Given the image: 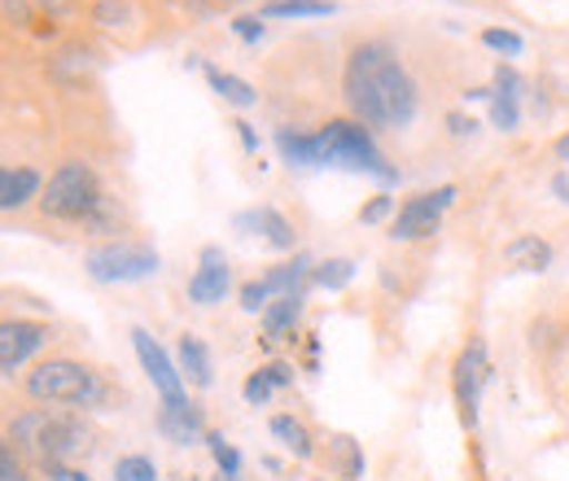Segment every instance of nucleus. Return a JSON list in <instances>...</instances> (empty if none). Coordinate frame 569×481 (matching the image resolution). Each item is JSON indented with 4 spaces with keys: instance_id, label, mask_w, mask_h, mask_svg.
I'll return each instance as SVG.
<instances>
[{
    "instance_id": "obj_1",
    "label": "nucleus",
    "mask_w": 569,
    "mask_h": 481,
    "mask_svg": "<svg viewBox=\"0 0 569 481\" xmlns=\"http://www.w3.org/2000/svg\"><path fill=\"white\" fill-rule=\"evenodd\" d=\"M347 101L372 128H403L417 114V83L386 44H363L347 62Z\"/></svg>"
},
{
    "instance_id": "obj_2",
    "label": "nucleus",
    "mask_w": 569,
    "mask_h": 481,
    "mask_svg": "<svg viewBox=\"0 0 569 481\" xmlns=\"http://www.w3.org/2000/svg\"><path fill=\"white\" fill-rule=\"evenodd\" d=\"M13 442L27 451V455H36L44 469H58V464H67L71 455H79L83 447H88V429L71 420V415H58V412H22L13 420Z\"/></svg>"
},
{
    "instance_id": "obj_3",
    "label": "nucleus",
    "mask_w": 569,
    "mask_h": 481,
    "mask_svg": "<svg viewBox=\"0 0 569 481\" xmlns=\"http://www.w3.org/2000/svg\"><path fill=\"white\" fill-rule=\"evenodd\" d=\"M27 394L40 403H62V408H101L106 403V381L74 359H44L27 377Z\"/></svg>"
},
{
    "instance_id": "obj_4",
    "label": "nucleus",
    "mask_w": 569,
    "mask_h": 481,
    "mask_svg": "<svg viewBox=\"0 0 569 481\" xmlns=\"http://www.w3.org/2000/svg\"><path fill=\"white\" fill-rule=\"evenodd\" d=\"M101 202H106L101 198V184H97V176L83 162L58 167L53 180H49V189H44V198H40L44 214H53V219H92L101 210Z\"/></svg>"
},
{
    "instance_id": "obj_5",
    "label": "nucleus",
    "mask_w": 569,
    "mask_h": 481,
    "mask_svg": "<svg viewBox=\"0 0 569 481\" xmlns=\"http://www.w3.org/2000/svg\"><path fill=\"white\" fill-rule=\"evenodd\" d=\"M316 140H320L325 162H338V167H351V171H372V176H381L386 184H395V167L381 162V153H377L372 137H368V128L338 119V123H329L325 132H316Z\"/></svg>"
},
{
    "instance_id": "obj_6",
    "label": "nucleus",
    "mask_w": 569,
    "mask_h": 481,
    "mask_svg": "<svg viewBox=\"0 0 569 481\" xmlns=\"http://www.w3.org/2000/svg\"><path fill=\"white\" fill-rule=\"evenodd\" d=\"M83 268L101 284H128V280H144L158 272V254L149 245H101L83 259Z\"/></svg>"
},
{
    "instance_id": "obj_7",
    "label": "nucleus",
    "mask_w": 569,
    "mask_h": 481,
    "mask_svg": "<svg viewBox=\"0 0 569 481\" xmlns=\"http://www.w3.org/2000/svg\"><path fill=\"white\" fill-rule=\"evenodd\" d=\"M482 385H487V345L469 342L460 350L456 368H451V390H456V403H460V420L473 429L478 424V399H482Z\"/></svg>"
},
{
    "instance_id": "obj_8",
    "label": "nucleus",
    "mask_w": 569,
    "mask_h": 481,
    "mask_svg": "<svg viewBox=\"0 0 569 481\" xmlns=\"http://www.w3.org/2000/svg\"><path fill=\"white\" fill-rule=\"evenodd\" d=\"M456 202V189L451 184H442V189H433V193H421V198H408V207L395 214V237L399 241H417V237H433L438 232V219H442V210Z\"/></svg>"
},
{
    "instance_id": "obj_9",
    "label": "nucleus",
    "mask_w": 569,
    "mask_h": 481,
    "mask_svg": "<svg viewBox=\"0 0 569 481\" xmlns=\"http://www.w3.org/2000/svg\"><path fill=\"white\" fill-rule=\"evenodd\" d=\"M132 345H137V359H141L144 372H149L153 390L162 394V403H184V381H180L176 363L167 359V350L153 342L144 329H132Z\"/></svg>"
},
{
    "instance_id": "obj_10",
    "label": "nucleus",
    "mask_w": 569,
    "mask_h": 481,
    "mask_svg": "<svg viewBox=\"0 0 569 481\" xmlns=\"http://www.w3.org/2000/svg\"><path fill=\"white\" fill-rule=\"evenodd\" d=\"M44 342H49L44 324H36V320H4L0 324V372L22 368Z\"/></svg>"
},
{
    "instance_id": "obj_11",
    "label": "nucleus",
    "mask_w": 569,
    "mask_h": 481,
    "mask_svg": "<svg viewBox=\"0 0 569 481\" xmlns=\"http://www.w3.org/2000/svg\"><path fill=\"white\" fill-rule=\"evenodd\" d=\"M228 284H232V272H228L223 254H219L214 245H207V250H202V268L189 280V298H193L198 307H214V302H223Z\"/></svg>"
},
{
    "instance_id": "obj_12",
    "label": "nucleus",
    "mask_w": 569,
    "mask_h": 481,
    "mask_svg": "<svg viewBox=\"0 0 569 481\" xmlns=\"http://www.w3.org/2000/svg\"><path fill=\"white\" fill-rule=\"evenodd\" d=\"M158 429L171 438V442H180V447H189V442H198V433H202V412L184 399V403H162V412H158Z\"/></svg>"
},
{
    "instance_id": "obj_13",
    "label": "nucleus",
    "mask_w": 569,
    "mask_h": 481,
    "mask_svg": "<svg viewBox=\"0 0 569 481\" xmlns=\"http://www.w3.org/2000/svg\"><path fill=\"white\" fill-rule=\"evenodd\" d=\"M232 223H237V228H250V232H263L277 250H293V228H289V219H284L281 210H272V207L241 210Z\"/></svg>"
},
{
    "instance_id": "obj_14",
    "label": "nucleus",
    "mask_w": 569,
    "mask_h": 481,
    "mask_svg": "<svg viewBox=\"0 0 569 481\" xmlns=\"http://www.w3.org/2000/svg\"><path fill=\"white\" fill-rule=\"evenodd\" d=\"M503 259H508V268H517V272H548V268H552V245H548L543 237L526 232V237L508 241Z\"/></svg>"
},
{
    "instance_id": "obj_15",
    "label": "nucleus",
    "mask_w": 569,
    "mask_h": 481,
    "mask_svg": "<svg viewBox=\"0 0 569 481\" xmlns=\"http://www.w3.org/2000/svg\"><path fill=\"white\" fill-rule=\"evenodd\" d=\"M298 315H302V293H284L277 302H268V311H263V342H284L293 333Z\"/></svg>"
},
{
    "instance_id": "obj_16",
    "label": "nucleus",
    "mask_w": 569,
    "mask_h": 481,
    "mask_svg": "<svg viewBox=\"0 0 569 481\" xmlns=\"http://www.w3.org/2000/svg\"><path fill=\"white\" fill-rule=\"evenodd\" d=\"M36 193H40V176L31 167H18V171H4L0 176V210L27 207Z\"/></svg>"
},
{
    "instance_id": "obj_17",
    "label": "nucleus",
    "mask_w": 569,
    "mask_h": 481,
    "mask_svg": "<svg viewBox=\"0 0 569 481\" xmlns=\"http://www.w3.org/2000/svg\"><path fill=\"white\" fill-rule=\"evenodd\" d=\"M311 272H316L311 259L298 254V259H289V263H281V268H272V272L263 275V284H268V293H277V298H284V293H302V284H307V275Z\"/></svg>"
},
{
    "instance_id": "obj_18",
    "label": "nucleus",
    "mask_w": 569,
    "mask_h": 481,
    "mask_svg": "<svg viewBox=\"0 0 569 481\" xmlns=\"http://www.w3.org/2000/svg\"><path fill=\"white\" fill-rule=\"evenodd\" d=\"M180 372L193 385H211V350L198 338H180Z\"/></svg>"
},
{
    "instance_id": "obj_19",
    "label": "nucleus",
    "mask_w": 569,
    "mask_h": 481,
    "mask_svg": "<svg viewBox=\"0 0 569 481\" xmlns=\"http://www.w3.org/2000/svg\"><path fill=\"white\" fill-rule=\"evenodd\" d=\"M277 144H281L284 162H293V167H320L325 162V153H320V140L316 137H298V132H277Z\"/></svg>"
},
{
    "instance_id": "obj_20",
    "label": "nucleus",
    "mask_w": 569,
    "mask_h": 481,
    "mask_svg": "<svg viewBox=\"0 0 569 481\" xmlns=\"http://www.w3.org/2000/svg\"><path fill=\"white\" fill-rule=\"evenodd\" d=\"M272 438L284 442L298 460H307V455H311V433H307V424H302V420H293V415H272Z\"/></svg>"
},
{
    "instance_id": "obj_21",
    "label": "nucleus",
    "mask_w": 569,
    "mask_h": 481,
    "mask_svg": "<svg viewBox=\"0 0 569 481\" xmlns=\"http://www.w3.org/2000/svg\"><path fill=\"white\" fill-rule=\"evenodd\" d=\"M207 79H211V88L223 97V101H232V106H254V88H250L246 79L223 74L219 67H207Z\"/></svg>"
},
{
    "instance_id": "obj_22",
    "label": "nucleus",
    "mask_w": 569,
    "mask_h": 481,
    "mask_svg": "<svg viewBox=\"0 0 569 481\" xmlns=\"http://www.w3.org/2000/svg\"><path fill=\"white\" fill-rule=\"evenodd\" d=\"M268 18H320V13H333L329 0H268L263 9Z\"/></svg>"
},
{
    "instance_id": "obj_23",
    "label": "nucleus",
    "mask_w": 569,
    "mask_h": 481,
    "mask_svg": "<svg viewBox=\"0 0 569 481\" xmlns=\"http://www.w3.org/2000/svg\"><path fill=\"white\" fill-rule=\"evenodd\" d=\"M311 280L320 284V289H347L351 280H356V263L351 259H329V263H320Z\"/></svg>"
},
{
    "instance_id": "obj_24",
    "label": "nucleus",
    "mask_w": 569,
    "mask_h": 481,
    "mask_svg": "<svg viewBox=\"0 0 569 481\" xmlns=\"http://www.w3.org/2000/svg\"><path fill=\"white\" fill-rule=\"evenodd\" d=\"M114 481H158V469H153V460H144V455H123V460L114 464Z\"/></svg>"
},
{
    "instance_id": "obj_25",
    "label": "nucleus",
    "mask_w": 569,
    "mask_h": 481,
    "mask_svg": "<svg viewBox=\"0 0 569 481\" xmlns=\"http://www.w3.org/2000/svg\"><path fill=\"white\" fill-rule=\"evenodd\" d=\"M207 447H211L214 464L223 469V478H237V473H241V455L223 442V433H207Z\"/></svg>"
},
{
    "instance_id": "obj_26",
    "label": "nucleus",
    "mask_w": 569,
    "mask_h": 481,
    "mask_svg": "<svg viewBox=\"0 0 569 481\" xmlns=\"http://www.w3.org/2000/svg\"><path fill=\"white\" fill-rule=\"evenodd\" d=\"M272 390H277V385H272V381H268V372L259 368V372H250V377H246V390H241V394H246V403L263 408V403L272 399Z\"/></svg>"
},
{
    "instance_id": "obj_27",
    "label": "nucleus",
    "mask_w": 569,
    "mask_h": 481,
    "mask_svg": "<svg viewBox=\"0 0 569 481\" xmlns=\"http://www.w3.org/2000/svg\"><path fill=\"white\" fill-rule=\"evenodd\" d=\"M482 44L487 49H496V53H521V36L517 31H503V27H491V31H482Z\"/></svg>"
},
{
    "instance_id": "obj_28",
    "label": "nucleus",
    "mask_w": 569,
    "mask_h": 481,
    "mask_svg": "<svg viewBox=\"0 0 569 481\" xmlns=\"http://www.w3.org/2000/svg\"><path fill=\"white\" fill-rule=\"evenodd\" d=\"M517 119H521V106H517V101H508V97H491V123H496V128L512 132V128H517Z\"/></svg>"
},
{
    "instance_id": "obj_29",
    "label": "nucleus",
    "mask_w": 569,
    "mask_h": 481,
    "mask_svg": "<svg viewBox=\"0 0 569 481\" xmlns=\"http://www.w3.org/2000/svg\"><path fill=\"white\" fill-rule=\"evenodd\" d=\"M92 18H97L101 27H119V22H128V4H123V0H97V4H92Z\"/></svg>"
},
{
    "instance_id": "obj_30",
    "label": "nucleus",
    "mask_w": 569,
    "mask_h": 481,
    "mask_svg": "<svg viewBox=\"0 0 569 481\" xmlns=\"http://www.w3.org/2000/svg\"><path fill=\"white\" fill-rule=\"evenodd\" d=\"M0 481H27V469H22V460L13 455V447L0 438Z\"/></svg>"
},
{
    "instance_id": "obj_31",
    "label": "nucleus",
    "mask_w": 569,
    "mask_h": 481,
    "mask_svg": "<svg viewBox=\"0 0 569 481\" xmlns=\"http://www.w3.org/2000/svg\"><path fill=\"white\" fill-rule=\"evenodd\" d=\"M268 284L263 280H250V284H241V307L246 311H268Z\"/></svg>"
},
{
    "instance_id": "obj_32",
    "label": "nucleus",
    "mask_w": 569,
    "mask_h": 481,
    "mask_svg": "<svg viewBox=\"0 0 569 481\" xmlns=\"http://www.w3.org/2000/svg\"><path fill=\"white\" fill-rule=\"evenodd\" d=\"M496 97H508V101H517V97H521V74H517L512 67L496 70Z\"/></svg>"
},
{
    "instance_id": "obj_33",
    "label": "nucleus",
    "mask_w": 569,
    "mask_h": 481,
    "mask_svg": "<svg viewBox=\"0 0 569 481\" xmlns=\"http://www.w3.org/2000/svg\"><path fill=\"white\" fill-rule=\"evenodd\" d=\"M232 31H237L246 44H259V40H263V22H259V18H237Z\"/></svg>"
},
{
    "instance_id": "obj_34",
    "label": "nucleus",
    "mask_w": 569,
    "mask_h": 481,
    "mask_svg": "<svg viewBox=\"0 0 569 481\" xmlns=\"http://www.w3.org/2000/svg\"><path fill=\"white\" fill-rule=\"evenodd\" d=\"M386 214H390V198H372L368 207L359 210V219H363V223H377V219H386Z\"/></svg>"
},
{
    "instance_id": "obj_35",
    "label": "nucleus",
    "mask_w": 569,
    "mask_h": 481,
    "mask_svg": "<svg viewBox=\"0 0 569 481\" xmlns=\"http://www.w3.org/2000/svg\"><path fill=\"white\" fill-rule=\"evenodd\" d=\"M263 372H268L272 385H289V381H293V368H289V363H268Z\"/></svg>"
},
{
    "instance_id": "obj_36",
    "label": "nucleus",
    "mask_w": 569,
    "mask_h": 481,
    "mask_svg": "<svg viewBox=\"0 0 569 481\" xmlns=\"http://www.w3.org/2000/svg\"><path fill=\"white\" fill-rule=\"evenodd\" d=\"M451 132H456V137H465V132H473V123H469L465 114H451Z\"/></svg>"
},
{
    "instance_id": "obj_37",
    "label": "nucleus",
    "mask_w": 569,
    "mask_h": 481,
    "mask_svg": "<svg viewBox=\"0 0 569 481\" xmlns=\"http://www.w3.org/2000/svg\"><path fill=\"white\" fill-rule=\"evenodd\" d=\"M237 132H241V144H246V149H254V144H259V137H254V128H250V123H237Z\"/></svg>"
},
{
    "instance_id": "obj_38",
    "label": "nucleus",
    "mask_w": 569,
    "mask_h": 481,
    "mask_svg": "<svg viewBox=\"0 0 569 481\" xmlns=\"http://www.w3.org/2000/svg\"><path fill=\"white\" fill-rule=\"evenodd\" d=\"M552 189H557V193L569 202V180H566V176H557V180H552Z\"/></svg>"
},
{
    "instance_id": "obj_39",
    "label": "nucleus",
    "mask_w": 569,
    "mask_h": 481,
    "mask_svg": "<svg viewBox=\"0 0 569 481\" xmlns=\"http://www.w3.org/2000/svg\"><path fill=\"white\" fill-rule=\"evenodd\" d=\"M557 158H569V137L557 140Z\"/></svg>"
},
{
    "instance_id": "obj_40",
    "label": "nucleus",
    "mask_w": 569,
    "mask_h": 481,
    "mask_svg": "<svg viewBox=\"0 0 569 481\" xmlns=\"http://www.w3.org/2000/svg\"><path fill=\"white\" fill-rule=\"evenodd\" d=\"M223 4H241V0H223Z\"/></svg>"
},
{
    "instance_id": "obj_41",
    "label": "nucleus",
    "mask_w": 569,
    "mask_h": 481,
    "mask_svg": "<svg viewBox=\"0 0 569 481\" xmlns=\"http://www.w3.org/2000/svg\"><path fill=\"white\" fill-rule=\"evenodd\" d=\"M219 481H237V478H219Z\"/></svg>"
},
{
    "instance_id": "obj_42",
    "label": "nucleus",
    "mask_w": 569,
    "mask_h": 481,
    "mask_svg": "<svg viewBox=\"0 0 569 481\" xmlns=\"http://www.w3.org/2000/svg\"><path fill=\"white\" fill-rule=\"evenodd\" d=\"M0 176H4V167H0Z\"/></svg>"
}]
</instances>
